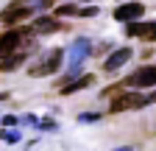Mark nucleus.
I'll use <instances>...</instances> for the list:
<instances>
[{
  "label": "nucleus",
  "mask_w": 156,
  "mask_h": 151,
  "mask_svg": "<svg viewBox=\"0 0 156 151\" xmlns=\"http://www.w3.org/2000/svg\"><path fill=\"white\" fill-rule=\"evenodd\" d=\"M23 42H25V45H34V39H31V31H20V28L6 31L3 36H0V59H6V56L17 53Z\"/></svg>",
  "instance_id": "nucleus-1"
},
{
  "label": "nucleus",
  "mask_w": 156,
  "mask_h": 151,
  "mask_svg": "<svg viewBox=\"0 0 156 151\" xmlns=\"http://www.w3.org/2000/svg\"><path fill=\"white\" fill-rule=\"evenodd\" d=\"M78 14H81V17H95L98 9H95V6H87V9H78Z\"/></svg>",
  "instance_id": "nucleus-14"
},
{
  "label": "nucleus",
  "mask_w": 156,
  "mask_h": 151,
  "mask_svg": "<svg viewBox=\"0 0 156 151\" xmlns=\"http://www.w3.org/2000/svg\"><path fill=\"white\" fill-rule=\"evenodd\" d=\"M128 87H136V90H145V87H156V64H145L140 70H134L128 79H126Z\"/></svg>",
  "instance_id": "nucleus-6"
},
{
  "label": "nucleus",
  "mask_w": 156,
  "mask_h": 151,
  "mask_svg": "<svg viewBox=\"0 0 156 151\" xmlns=\"http://www.w3.org/2000/svg\"><path fill=\"white\" fill-rule=\"evenodd\" d=\"M53 0H36V9H50Z\"/></svg>",
  "instance_id": "nucleus-16"
},
{
  "label": "nucleus",
  "mask_w": 156,
  "mask_h": 151,
  "mask_svg": "<svg viewBox=\"0 0 156 151\" xmlns=\"http://www.w3.org/2000/svg\"><path fill=\"white\" fill-rule=\"evenodd\" d=\"M56 14H58V17H67V14H78V9H75L73 3H64V6L56 9Z\"/></svg>",
  "instance_id": "nucleus-13"
},
{
  "label": "nucleus",
  "mask_w": 156,
  "mask_h": 151,
  "mask_svg": "<svg viewBox=\"0 0 156 151\" xmlns=\"http://www.w3.org/2000/svg\"><path fill=\"white\" fill-rule=\"evenodd\" d=\"M145 101H148V104H153V101H156V92H151V95H145Z\"/></svg>",
  "instance_id": "nucleus-18"
},
{
  "label": "nucleus",
  "mask_w": 156,
  "mask_h": 151,
  "mask_svg": "<svg viewBox=\"0 0 156 151\" xmlns=\"http://www.w3.org/2000/svg\"><path fill=\"white\" fill-rule=\"evenodd\" d=\"M34 6L23 3V0H14V3H9L3 11H0V25H14V23H23L25 17H31Z\"/></svg>",
  "instance_id": "nucleus-2"
},
{
  "label": "nucleus",
  "mask_w": 156,
  "mask_h": 151,
  "mask_svg": "<svg viewBox=\"0 0 156 151\" xmlns=\"http://www.w3.org/2000/svg\"><path fill=\"white\" fill-rule=\"evenodd\" d=\"M142 14H145V6L131 0V3H123V6L114 9V20L117 23H134V20H140Z\"/></svg>",
  "instance_id": "nucleus-7"
},
{
  "label": "nucleus",
  "mask_w": 156,
  "mask_h": 151,
  "mask_svg": "<svg viewBox=\"0 0 156 151\" xmlns=\"http://www.w3.org/2000/svg\"><path fill=\"white\" fill-rule=\"evenodd\" d=\"M148 101H145V95H140V92H120L117 98H112V106H109V112H126V109H140V106H145Z\"/></svg>",
  "instance_id": "nucleus-5"
},
{
  "label": "nucleus",
  "mask_w": 156,
  "mask_h": 151,
  "mask_svg": "<svg viewBox=\"0 0 156 151\" xmlns=\"http://www.w3.org/2000/svg\"><path fill=\"white\" fill-rule=\"evenodd\" d=\"M98 118H101V115H81L78 120H81V123H92V120H98Z\"/></svg>",
  "instance_id": "nucleus-15"
},
{
  "label": "nucleus",
  "mask_w": 156,
  "mask_h": 151,
  "mask_svg": "<svg viewBox=\"0 0 156 151\" xmlns=\"http://www.w3.org/2000/svg\"><path fill=\"white\" fill-rule=\"evenodd\" d=\"M89 56V39H75L73 45H70V50H67V62H70V67H67V76H75L78 73V67H81V62Z\"/></svg>",
  "instance_id": "nucleus-4"
},
{
  "label": "nucleus",
  "mask_w": 156,
  "mask_h": 151,
  "mask_svg": "<svg viewBox=\"0 0 156 151\" xmlns=\"http://www.w3.org/2000/svg\"><path fill=\"white\" fill-rule=\"evenodd\" d=\"M62 59H64V50H62V48H56V50H50V53H48L36 67H31L28 73L34 76V79H39V76H53L58 67H62Z\"/></svg>",
  "instance_id": "nucleus-3"
},
{
  "label": "nucleus",
  "mask_w": 156,
  "mask_h": 151,
  "mask_svg": "<svg viewBox=\"0 0 156 151\" xmlns=\"http://www.w3.org/2000/svg\"><path fill=\"white\" fill-rule=\"evenodd\" d=\"M151 25L153 23H128L126 25V34L128 36H142V39H145V36L151 34Z\"/></svg>",
  "instance_id": "nucleus-12"
},
{
  "label": "nucleus",
  "mask_w": 156,
  "mask_h": 151,
  "mask_svg": "<svg viewBox=\"0 0 156 151\" xmlns=\"http://www.w3.org/2000/svg\"><path fill=\"white\" fill-rule=\"evenodd\" d=\"M62 25H58L53 17H48V14H42V17H36V23H34V28L31 31H39V34H53V31H58Z\"/></svg>",
  "instance_id": "nucleus-11"
},
{
  "label": "nucleus",
  "mask_w": 156,
  "mask_h": 151,
  "mask_svg": "<svg viewBox=\"0 0 156 151\" xmlns=\"http://www.w3.org/2000/svg\"><path fill=\"white\" fill-rule=\"evenodd\" d=\"M134 56V50L131 48H117V50H112L109 53V59L103 62V70H109V73H114V70H120L128 59Z\"/></svg>",
  "instance_id": "nucleus-8"
},
{
  "label": "nucleus",
  "mask_w": 156,
  "mask_h": 151,
  "mask_svg": "<svg viewBox=\"0 0 156 151\" xmlns=\"http://www.w3.org/2000/svg\"><path fill=\"white\" fill-rule=\"evenodd\" d=\"M114 151H134L131 145H123V148H114Z\"/></svg>",
  "instance_id": "nucleus-19"
},
{
  "label": "nucleus",
  "mask_w": 156,
  "mask_h": 151,
  "mask_svg": "<svg viewBox=\"0 0 156 151\" xmlns=\"http://www.w3.org/2000/svg\"><path fill=\"white\" fill-rule=\"evenodd\" d=\"M28 53H31V50H17V53L6 56V59H0V70H3V73H11V70H17L20 64H23V62L28 59Z\"/></svg>",
  "instance_id": "nucleus-10"
},
{
  "label": "nucleus",
  "mask_w": 156,
  "mask_h": 151,
  "mask_svg": "<svg viewBox=\"0 0 156 151\" xmlns=\"http://www.w3.org/2000/svg\"><path fill=\"white\" fill-rule=\"evenodd\" d=\"M92 84H95V76H92V73L78 76V79H73V81H64L62 95H73V92H81V90H87V87H92Z\"/></svg>",
  "instance_id": "nucleus-9"
},
{
  "label": "nucleus",
  "mask_w": 156,
  "mask_h": 151,
  "mask_svg": "<svg viewBox=\"0 0 156 151\" xmlns=\"http://www.w3.org/2000/svg\"><path fill=\"white\" fill-rule=\"evenodd\" d=\"M145 39H148V42H156V23H153V25H151V34H148V36H145Z\"/></svg>",
  "instance_id": "nucleus-17"
}]
</instances>
